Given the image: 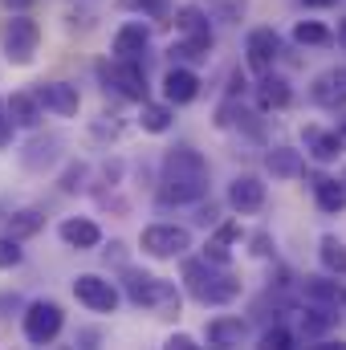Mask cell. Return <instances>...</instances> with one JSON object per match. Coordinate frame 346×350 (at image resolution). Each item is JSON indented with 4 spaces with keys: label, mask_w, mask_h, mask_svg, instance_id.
<instances>
[{
    "label": "cell",
    "mask_w": 346,
    "mask_h": 350,
    "mask_svg": "<svg viewBox=\"0 0 346 350\" xmlns=\"http://www.w3.org/2000/svg\"><path fill=\"white\" fill-rule=\"evenodd\" d=\"M4 122H8V118H4V106H0V126H4Z\"/></svg>",
    "instance_id": "38"
},
{
    "label": "cell",
    "mask_w": 346,
    "mask_h": 350,
    "mask_svg": "<svg viewBox=\"0 0 346 350\" xmlns=\"http://www.w3.org/2000/svg\"><path fill=\"white\" fill-rule=\"evenodd\" d=\"M314 196H318V208L322 212H343L346 208V179L338 183V179H314Z\"/></svg>",
    "instance_id": "18"
},
{
    "label": "cell",
    "mask_w": 346,
    "mask_h": 350,
    "mask_svg": "<svg viewBox=\"0 0 346 350\" xmlns=\"http://www.w3.org/2000/svg\"><path fill=\"white\" fill-rule=\"evenodd\" d=\"M245 322L241 318H216L212 326H208V342L212 347H241L245 342Z\"/></svg>",
    "instance_id": "17"
},
{
    "label": "cell",
    "mask_w": 346,
    "mask_h": 350,
    "mask_svg": "<svg viewBox=\"0 0 346 350\" xmlns=\"http://www.w3.org/2000/svg\"><path fill=\"white\" fill-rule=\"evenodd\" d=\"M62 241H66V245H74V249H94V245L102 241V232H98V224H94V220L74 216V220H66V224H62Z\"/></svg>",
    "instance_id": "15"
},
{
    "label": "cell",
    "mask_w": 346,
    "mask_h": 350,
    "mask_svg": "<svg viewBox=\"0 0 346 350\" xmlns=\"http://www.w3.org/2000/svg\"><path fill=\"white\" fill-rule=\"evenodd\" d=\"M37 41H41L37 21H29V16H12V21L4 25V53H8V62L29 66L33 53H37Z\"/></svg>",
    "instance_id": "4"
},
{
    "label": "cell",
    "mask_w": 346,
    "mask_h": 350,
    "mask_svg": "<svg viewBox=\"0 0 346 350\" xmlns=\"http://www.w3.org/2000/svg\"><path fill=\"white\" fill-rule=\"evenodd\" d=\"M114 86L122 90L127 98H135V102H147V74H143V66L135 62V57H118V66H114Z\"/></svg>",
    "instance_id": "10"
},
{
    "label": "cell",
    "mask_w": 346,
    "mask_h": 350,
    "mask_svg": "<svg viewBox=\"0 0 346 350\" xmlns=\"http://www.w3.org/2000/svg\"><path fill=\"white\" fill-rule=\"evenodd\" d=\"M330 326H334V314H326V310H310V314H302V334H306V338L326 334Z\"/></svg>",
    "instance_id": "26"
},
{
    "label": "cell",
    "mask_w": 346,
    "mask_h": 350,
    "mask_svg": "<svg viewBox=\"0 0 346 350\" xmlns=\"http://www.w3.org/2000/svg\"><path fill=\"white\" fill-rule=\"evenodd\" d=\"M163 94H168L172 106H183V102H191V98L200 94V78H196L191 70H172V74L163 78Z\"/></svg>",
    "instance_id": "14"
},
{
    "label": "cell",
    "mask_w": 346,
    "mask_h": 350,
    "mask_svg": "<svg viewBox=\"0 0 346 350\" xmlns=\"http://www.w3.org/2000/svg\"><path fill=\"white\" fill-rule=\"evenodd\" d=\"M322 265L334 269V273H346V249L334 237H322Z\"/></svg>",
    "instance_id": "27"
},
{
    "label": "cell",
    "mask_w": 346,
    "mask_h": 350,
    "mask_svg": "<svg viewBox=\"0 0 346 350\" xmlns=\"http://www.w3.org/2000/svg\"><path fill=\"white\" fill-rule=\"evenodd\" d=\"M289 342H293V338H289V330H281V326H273V330L261 338V347H269V350H285Z\"/></svg>",
    "instance_id": "33"
},
{
    "label": "cell",
    "mask_w": 346,
    "mask_h": 350,
    "mask_svg": "<svg viewBox=\"0 0 346 350\" xmlns=\"http://www.w3.org/2000/svg\"><path fill=\"white\" fill-rule=\"evenodd\" d=\"M204 257H208L212 265H228V245L216 237V241H208V245H204Z\"/></svg>",
    "instance_id": "32"
},
{
    "label": "cell",
    "mask_w": 346,
    "mask_h": 350,
    "mask_svg": "<svg viewBox=\"0 0 346 350\" xmlns=\"http://www.w3.org/2000/svg\"><path fill=\"white\" fill-rule=\"evenodd\" d=\"M118 4L135 12H151V16H168V0H118Z\"/></svg>",
    "instance_id": "31"
},
{
    "label": "cell",
    "mask_w": 346,
    "mask_h": 350,
    "mask_svg": "<svg viewBox=\"0 0 346 350\" xmlns=\"http://www.w3.org/2000/svg\"><path fill=\"white\" fill-rule=\"evenodd\" d=\"M338 41H343V49H346V16L338 21Z\"/></svg>",
    "instance_id": "37"
},
{
    "label": "cell",
    "mask_w": 346,
    "mask_h": 350,
    "mask_svg": "<svg viewBox=\"0 0 346 350\" xmlns=\"http://www.w3.org/2000/svg\"><path fill=\"white\" fill-rule=\"evenodd\" d=\"M57 330H62V306L57 301H33L25 314V338L41 347L49 338H57Z\"/></svg>",
    "instance_id": "5"
},
{
    "label": "cell",
    "mask_w": 346,
    "mask_h": 350,
    "mask_svg": "<svg viewBox=\"0 0 346 350\" xmlns=\"http://www.w3.org/2000/svg\"><path fill=\"white\" fill-rule=\"evenodd\" d=\"M228 204H232L237 212H261V208H265V183L253 179V175L232 179V187H228Z\"/></svg>",
    "instance_id": "11"
},
{
    "label": "cell",
    "mask_w": 346,
    "mask_h": 350,
    "mask_svg": "<svg viewBox=\"0 0 346 350\" xmlns=\"http://www.w3.org/2000/svg\"><path fill=\"white\" fill-rule=\"evenodd\" d=\"M127 297L143 310H155V314H179V293H175L172 281L163 277H151V273H127Z\"/></svg>",
    "instance_id": "3"
},
{
    "label": "cell",
    "mask_w": 346,
    "mask_h": 350,
    "mask_svg": "<svg viewBox=\"0 0 346 350\" xmlns=\"http://www.w3.org/2000/svg\"><path fill=\"white\" fill-rule=\"evenodd\" d=\"M37 98H41V106H49V110H57V114H78V106H82V98H78V90L66 86V82H41L37 86Z\"/></svg>",
    "instance_id": "12"
},
{
    "label": "cell",
    "mask_w": 346,
    "mask_h": 350,
    "mask_svg": "<svg viewBox=\"0 0 346 350\" xmlns=\"http://www.w3.org/2000/svg\"><path fill=\"white\" fill-rule=\"evenodd\" d=\"M8 118L16 126H37L41 122V98L37 94H12L8 98Z\"/></svg>",
    "instance_id": "16"
},
{
    "label": "cell",
    "mask_w": 346,
    "mask_h": 350,
    "mask_svg": "<svg viewBox=\"0 0 346 350\" xmlns=\"http://www.w3.org/2000/svg\"><path fill=\"white\" fill-rule=\"evenodd\" d=\"M187 245H191V237L179 224H155V228L143 232V253L147 257H179Z\"/></svg>",
    "instance_id": "6"
},
{
    "label": "cell",
    "mask_w": 346,
    "mask_h": 350,
    "mask_svg": "<svg viewBox=\"0 0 346 350\" xmlns=\"http://www.w3.org/2000/svg\"><path fill=\"white\" fill-rule=\"evenodd\" d=\"M12 265H21V245L16 237H0V269H12Z\"/></svg>",
    "instance_id": "30"
},
{
    "label": "cell",
    "mask_w": 346,
    "mask_h": 350,
    "mask_svg": "<svg viewBox=\"0 0 346 350\" xmlns=\"http://www.w3.org/2000/svg\"><path fill=\"white\" fill-rule=\"evenodd\" d=\"M183 281H187V293L196 297V301H204V306H220V301H232L237 293H241V281L237 277H228L224 273V265L212 261H187L183 265Z\"/></svg>",
    "instance_id": "2"
},
{
    "label": "cell",
    "mask_w": 346,
    "mask_h": 350,
    "mask_svg": "<svg viewBox=\"0 0 346 350\" xmlns=\"http://www.w3.org/2000/svg\"><path fill=\"white\" fill-rule=\"evenodd\" d=\"M257 98H261L265 110H281V106H289L293 94H289V86H285L281 78H265V82L257 86Z\"/></svg>",
    "instance_id": "20"
},
{
    "label": "cell",
    "mask_w": 346,
    "mask_h": 350,
    "mask_svg": "<svg viewBox=\"0 0 346 350\" xmlns=\"http://www.w3.org/2000/svg\"><path fill=\"white\" fill-rule=\"evenodd\" d=\"M306 139H310V151H314V159H334L338 151H343V135L334 131V135H318V131H306Z\"/></svg>",
    "instance_id": "23"
},
{
    "label": "cell",
    "mask_w": 346,
    "mask_h": 350,
    "mask_svg": "<svg viewBox=\"0 0 346 350\" xmlns=\"http://www.w3.org/2000/svg\"><path fill=\"white\" fill-rule=\"evenodd\" d=\"M343 139H346V122H343Z\"/></svg>",
    "instance_id": "40"
},
{
    "label": "cell",
    "mask_w": 346,
    "mask_h": 350,
    "mask_svg": "<svg viewBox=\"0 0 346 350\" xmlns=\"http://www.w3.org/2000/svg\"><path fill=\"white\" fill-rule=\"evenodd\" d=\"M143 131H151V135H163L168 126H172V106H159V102H143Z\"/></svg>",
    "instance_id": "22"
},
{
    "label": "cell",
    "mask_w": 346,
    "mask_h": 350,
    "mask_svg": "<svg viewBox=\"0 0 346 350\" xmlns=\"http://www.w3.org/2000/svg\"><path fill=\"white\" fill-rule=\"evenodd\" d=\"M168 347H172V350H191V347H196V338H187V334H172V338H168Z\"/></svg>",
    "instance_id": "34"
},
{
    "label": "cell",
    "mask_w": 346,
    "mask_h": 350,
    "mask_svg": "<svg viewBox=\"0 0 346 350\" xmlns=\"http://www.w3.org/2000/svg\"><path fill=\"white\" fill-rule=\"evenodd\" d=\"M208 8H212L220 21H241V16H245V0H208Z\"/></svg>",
    "instance_id": "28"
},
{
    "label": "cell",
    "mask_w": 346,
    "mask_h": 350,
    "mask_svg": "<svg viewBox=\"0 0 346 350\" xmlns=\"http://www.w3.org/2000/svg\"><path fill=\"white\" fill-rule=\"evenodd\" d=\"M314 102H322V106H346V70H326L314 82Z\"/></svg>",
    "instance_id": "13"
},
{
    "label": "cell",
    "mask_w": 346,
    "mask_h": 350,
    "mask_svg": "<svg viewBox=\"0 0 346 350\" xmlns=\"http://www.w3.org/2000/svg\"><path fill=\"white\" fill-rule=\"evenodd\" d=\"M249 70H257V74H269L273 70V62H277V53H281V41H277V33L273 29H253L249 33Z\"/></svg>",
    "instance_id": "8"
},
{
    "label": "cell",
    "mask_w": 346,
    "mask_h": 350,
    "mask_svg": "<svg viewBox=\"0 0 346 350\" xmlns=\"http://www.w3.org/2000/svg\"><path fill=\"white\" fill-rule=\"evenodd\" d=\"M41 228V212H33V208H25V212H16V216H8V237H33Z\"/></svg>",
    "instance_id": "24"
},
{
    "label": "cell",
    "mask_w": 346,
    "mask_h": 350,
    "mask_svg": "<svg viewBox=\"0 0 346 350\" xmlns=\"http://www.w3.org/2000/svg\"><path fill=\"white\" fill-rule=\"evenodd\" d=\"M306 293H310L314 301H334V297H338V289H334L330 281H322V277H310V281H306Z\"/></svg>",
    "instance_id": "29"
},
{
    "label": "cell",
    "mask_w": 346,
    "mask_h": 350,
    "mask_svg": "<svg viewBox=\"0 0 346 350\" xmlns=\"http://www.w3.org/2000/svg\"><path fill=\"white\" fill-rule=\"evenodd\" d=\"M269 172L281 179H293V175H302V155L289 147H277V151H269Z\"/></svg>",
    "instance_id": "21"
},
{
    "label": "cell",
    "mask_w": 346,
    "mask_h": 350,
    "mask_svg": "<svg viewBox=\"0 0 346 350\" xmlns=\"http://www.w3.org/2000/svg\"><path fill=\"white\" fill-rule=\"evenodd\" d=\"M0 4H4V8H16V12H21V8H29L33 0H0Z\"/></svg>",
    "instance_id": "35"
},
{
    "label": "cell",
    "mask_w": 346,
    "mask_h": 350,
    "mask_svg": "<svg viewBox=\"0 0 346 350\" xmlns=\"http://www.w3.org/2000/svg\"><path fill=\"white\" fill-rule=\"evenodd\" d=\"M343 306H346V289H343Z\"/></svg>",
    "instance_id": "39"
},
{
    "label": "cell",
    "mask_w": 346,
    "mask_h": 350,
    "mask_svg": "<svg viewBox=\"0 0 346 350\" xmlns=\"http://www.w3.org/2000/svg\"><path fill=\"white\" fill-rule=\"evenodd\" d=\"M74 293H78V301H86L90 310H98V314H114V306H118V289L110 281L94 277V273H82L74 281Z\"/></svg>",
    "instance_id": "7"
},
{
    "label": "cell",
    "mask_w": 346,
    "mask_h": 350,
    "mask_svg": "<svg viewBox=\"0 0 346 350\" xmlns=\"http://www.w3.org/2000/svg\"><path fill=\"white\" fill-rule=\"evenodd\" d=\"M208 191V163L191 147H175L163 159V200L168 204H196Z\"/></svg>",
    "instance_id": "1"
},
{
    "label": "cell",
    "mask_w": 346,
    "mask_h": 350,
    "mask_svg": "<svg viewBox=\"0 0 346 350\" xmlns=\"http://www.w3.org/2000/svg\"><path fill=\"white\" fill-rule=\"evenodd\" d=\"M147 49V29L143 25H122L118 29V37H114V53L118 57H135L139 62V53Z\"/></svg>",
    "instance_id": "19"
},
{
    "label": "cell",
    "mask_w": 346,
    "mask_h": 350,
    "mask_svg": "<svg viewBox=\"0 0 346 350\" xmlns=\"http://www.w3.org/2000/svg\"><path fill=\"white\" fill-rule=\"evenodd\" d=\"M306 4H314V8H330V4H338V0H306Z\"/></svg>",
    "instance_id": "36"
},
{
    "label": "cell",
    "mask_w": 346,
    "mask_h": 350,
    "mask_svg": "<svg viewBox=\"0 0 346 350\" xmlns=\"http://www.w3.org/2000/svg\"><path fill=\"white\" fill-rule=\"evenodd\" d=\"M175 25H179V33H183L187 45H196V49H204V53L212 49V29H208V21H204L200 8H191V4L179 8V12H175Z\"/></svg>",
    "instance_id": "9"
},
{
    "label": "cell",
    "mask_w": 346,
    "mask_h": 350,
    "mask_svg": "<svg viewBox=\"0 0 346 350\" xmlns=\"http://www.w3.org/2000/svg\"><path fill=\"white\" fill-rule=\"evenodd\" d=\"M293 41H297V45H326V41H330V33H326L318 21H302V25L293 29Z\"/></svg>",
    "instance_id": "25"
}]
</instances>
